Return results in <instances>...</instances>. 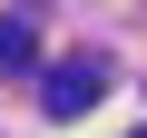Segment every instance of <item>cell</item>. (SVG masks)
<instances>
[{
  "label": "cell",
  "mask_w": 147,
  "mask_h": 138,
  "mask_svg": "<svg viewBox=\"0 0 147 138\" xmlns=\"http://www.w3.org/2000/svg\"><path fill=\"white\" fill-rule=\"evenodd\" d=\"M98 99H108V59H98V49H79V59H59L49 79H39V109H49V118H88Z\"/></svg>",
  "instance_id": "6da1fadb"
},
{
  "label": "cell",
  "mask_w": 147,
  "mask_h": 138,
  "mask_svg": "<svg viewBox=\"0 0 147 138\" xmlns=\"http://www.w3.org/2000/svg\"><path fill=\"white\" fill-rule=\"evenodd\" d=\"M10 69H39V30L10 10V20H0V79H10Z\"/></svg>",
  "instance_id": "7a4b0ae2"
}]
</instances>
